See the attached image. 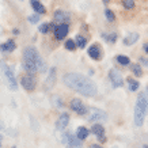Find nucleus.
I'll return each instance as SVG.
<instances>
[{"label": "nucleus", "mask_w": 148, "mask_h": 148, "mask_svg": "<svg viewBox=\"0 0 148 148\" xmlns=\"http://www.w3.org/2000/svg\"><path fill=\"white\" fill-rule=\"evenodd\" d=\"M49 29H50V26L48 22H44L42 25H40V27H38L40 33H42V34H46V33L49 32Z\"/></svg>", "instance_id": "obj_29"}, {"label": "nucleus", "mask_w": 148, "mask_h": 148, "mask_svg": "<svg viewBox=\"0 0 148 148\" xmlns=\"http://www.w3.org/2000/svg\"><path fill=\"white\" fill-rule=\"evenodd\" d=\"M140 38V34L139 33H130L129 36H126L125 38H124V41H122V44L125 46H130V45H133L135 42H137Z\"/></svg>", "instance_id": "obj_16"}, {"label": "nucleus", "mask_w": 148, "mask_h": 148, "mask_svg": "<svg viewBox=\"0 0 148 148\" xmlns=\"http://www.w3.org/2000/svg\"><path fill=\"white\" fill-rule=\"evenodd\" d=\"M91 132L97 136V139L101 141V143H105L106 141V136H105V128H103L101 124H94L92 128H91Z\"/></svg>", "instance_id": "obj_11"}, {"label": "nucleus", "mask_w": 148, "mask_h": 148, "mask_svg": "<svg viewBox=\"0 0 148 148\" xmlns=\"http://www.w3.org/2000/svg\"><path fill=\"white\" fill-rule=\"evenodd\" d=\"M103 4H109V0H103Z\"/></svg>", "instance_id": "obj_35"}, {"label": "nucleus", "mask_w": 148, "mask_h": 148, "mask_svg": "<svg viewBox=\"0 0 148 148\" xmlns=\"http://www.w3.org/2000/svg\"><path fill=\"white\" fill-rule=\"evenodd\" d=\"M22 58L30 61V63H33V64H36L38 72H42V73L46 72V64H45V61L42 60V57H41L40 52L37 50V48H34V46H27V48H25Z\"/></svg>", "instance_id": "obj_2"}, {"label": "nucleus", "mask_w": 148, "mask_h": 148, "mask_svg": "<svg viewBox=\"0 0 148 148\" xmlns=\"http://www.w3.org/2000/svg\"><path fill=\"white\" fill-rule=\"evenodd\" d=\"M53 30H54L56 40L63 41L64 38L68 36V33H69V26H68V25H57V23H56V26L53 27Z\"/></svg>", "instance_id": "obj_8"}, {"label": "nucleus", "mask_w": 148, "mask_h": 148, "mask_svg": "<svg viewBox=\"0 0 148 148\" xmlns=\"http://www.w3.org/2000/svg\"><path fill=\"white\" fill-rule=\"evenodd\" d=\"M15 49H16V42L14 40H7L4 44H0L1 52H14Z\"/></svg>", "instance_id": "obj_14"}, {"label": "nucleus", "mask_w": 148, "mask_h": 148, "mask_svg": "<svg viewBox=\"0 0 148 148\" xmlns=\"http://www.w3.org/2000/svg\"><path fill=\"white\" fill-rule=\"evenodd\" d=\"M90 148H103L102 145H99V144H91Z\"/></svg>", "instance_id": "obj_32"}, {"label": "nucleus", "mask_w": 148, "mask_h": 148, "mask_svg": "<svg viewBox=\"0 0 148 148\" xmlns=\"http://www.w3.org/2000/svg\"><path fill=\"white\" fill-rule=\"evenodd\" d=\"M75 45H77L80 49H84L86 48V44H87V40H86L84 37L82 36V34H77L76 36V38H75Z\"/></svg>", "instance_id": "obj_22"}, {"label": "nucleus", "mask_w": 148, "mask_h": 148, "mask_svg": "<svg viewBox=\"0 0 148 148\" xmlns=\"http://www.w3.org/2000/svg\"><path fill=\"white\" fill-rule=\"evenodd\" d=\"M63 83L68 88L76 91L80 95L88 97V98L95 97L97 92H98L97 84L91 80L90 77L82 75L79 72H68V73H65L63 77Z\"/></svg>", "instance_id": "obj_1"}, {"label": "nucleus", "mask_w": 148, "mask_h": 148, "mask_svg": "<svg viewBox=\"0 0 148 148\" xmlns=\"http://www.w3.org/2000/svg\"><path fill=\"white\" fill-rule=\"evenodd\" d=\"M148 44H144V45H143V50H144V52H145V53H147V50H148Z\"/></svg>", "instance_id": "obj_33"}, {"label": "nucleus", "mask_w": 148, "mask_h": 148, "mask_svg": "<svg viewBox=\"0 0 148 148\" xmlns=\"http://www.w3.org/2000/svg\"><path fill=\"white\" fill-rule=\"evenodd\" d=\"M102 37H103V40L108 41V42H110V44H116V41H117V34L116 33H110V34L103 33Z\"/></svg>", "instance_id": "obj_23"}, {"label": "nucleus", "mask_w": 148, "mask_h": 148, "mask_svg": "<svg viewBox=\"0 0 148 148\" xmlns=\"http://www.w3.org/2000/svg\"><path fill=\"white\" fill-rule=\"evenodd\" d=\"M0 65H1V69H3L5 77H7V83H8L10 88H11L12 91H16L18 90V82H16V79H15V73H14L12 67L7 65L4 61H0Z\"/></svg>", "instance_id": "obj_3"}, {"label": "nucleus", "mask_w": 148, "mask_h": 148, "mask_svg": "<svg viewBox=\"0 0 148 148\" xmlns=\"http://www.w3.org/2000/svg\"><path fill=\"white\" fill-rule=\"evenodd\" d=\"M0 148H1V143H0Z\"/></svg>", "instance_id": "obj_37"}, {"label": "nucleus", "mask_w": 148, "mask_h": 148, "mask_svg": "<svg viewBox=\"0 0 148 148\" xmlns=\"http://www.w3.org/2000/svg\"><path fill=\"white\" fill-rule=\"evenodd\" d=\"M69 108H71V110H73V112L76 113V114H79V116H86V114L88 113V110H87V108L83 105V102L77 98L72 99L71 103H69Z\"/></svg>", "instance_id": "obj_5"}, {"label": "nucleus", "mask_w": 148, "mask_h": 148, "mask_svg": "<svg viewBox=\"0 0 148 148\" xmlns=\"http://www.w3.org/2000/svg\"><path fill=\"white\" fill-rule=\"evenodd\" d=\"M130 69H132V72H133L137 77H140V76H141V73H143L140 64H130Z\"/></svg>", "instance_id": "obj_25"}, {"label": "nucleus", "mask_w": 148, "mask_h": 148, "mask_svg": "<svg viewBox=\"0 0 148 148\" xmlns=\"http://www.w3.org/2000/svg\"><path fill=\"white\" fill-rule=\"evenodd\" d=\"M140 63L143 64L144 67H147V58H145V57H141V58H140Z\"/></svg>", "instance_id": "obj_31"}, {"label": "nucleus", "mask_w": 148, "mask_h": 148, "mask_svg": "<svg viewBox=\"0 0 148 148\" xmlns=\"http://www.w3.org/2000/svg\"><path fill=\"white\" fill-rule=\"evenodd\" d=\"M141 148H147V144H144V145H143V147H141Z\"/></svg>", "instance_id": "obj_36"}, {"label": "nucleus", "mask_w": 148, "mask_h": 148, "mask_svg": "<svg viewBox=\"0 0 148 148\" xmlns=\"http://www.w3.org/2000/svg\"><path fill=\"white\" fill-rule=\"evenodd\" d=\"M30 4H32V7L34 8V11H36L38 15H40V14H45L46 12V8L41 4L40 0H30Z\"/></svg>", "instance_id": "obj_20"}, {"label": "nucleus", "mask_w": 148, "mask_h": 148, "mask_svg": "<svg viewBox=\"0 0 148 148\" xmlns=\"http://www.w3.org/2000/svg\"><path fill=\"white\" fill-rule=\"evenodd\" d=\"M88 121L95 122V121H103V120H108V114L101 110V109H91L90 114H88Z\"/></svg>", "instance_id": "obj_7"}, {"label": "nucleus", "mask_w": 148, "mask_h": 148, "mask_svg": "<svg viewBox=\"0 0 148 148\" xmlns=\"http://www.w3.org/2000/svg\"><path fill=\"white\" fill-rule=\"evenodd\" d=\"M54 82H56V68L52 67L49 68V73H48V77H46V82H45L46 87H52L54 84Z\"/></svg>", "instance_id": "obj_19"}, {"label": "nucleus", "mask_w": 148, "mask_h": 148, "mask_svg": "<svg viewBox=\"0 0 148 148\" xmlns=\"http://www.w3.org/2000/svg\"><path fill=\"white\" fill-rule=\"evenodd\" d=\"M27 21L30 23H38L40 22V15H38V14H32V15L27 18Z\"/></svg>", "instance_id": "obj_30"}, {"label": "nucleus", "mask_w": 148, "mask_h": 148, "mask_svg": "<svg viewBox=\"0 0 148 148\" xmlns=\"http://www.w3.org/2000/svg\"><path fill=\"white\" fill-rule=\"evenodd\" d=\"M136 108H139L140 110H143L144 113H147V91H141L136 102Z\"/></svg>", "instance_id": "obj_13"}, {"label": "nucleus", "mask_w": 148, "mask_h": 148, "mask_svg": "<svg viewBox=\"0 0 148 148\" xmlns=\"http://www.w3.org/2000/svg\"><path fill=\"white\" fill-rule=\"evenodd\" d=\"M12 34L18 36V34H19V30H18V29H14V30H12Z\"/></svg>", "instance_id": "obj_34"}, {"label": "nucleus", "mask_w": 148, "mask_h": 148, "mask_svg": "<svg viewBox=\"0 0 148 148\" xmlns=\"http://www.w3.org/2000/svg\"><path fill=\"white\" fill-rule=\"evenodd\" d=\"M68 124H69V114L68 113H61L58 120L56 121V128L58 130H64L68 126Z\"/></svg>", "instance_id": "obj_12"}, {"label": "nucleus", "mask_w": 148, "mask_h": 148, "mask_svg": "<svg viewBox=\"0 0 148 148\" xmlns=\"http://www.w3.org/2000/svg\"><path fill=\"white\" fill-rule=\"evenodd\" d=\"M125 10H132L135 7V0H121Z\"/></svg>", "instance_id": "obj_27"}, {"label": "nucleus", "mask_w": 148, "mask_h": 148, "mask_svg": "<svg viewBox=\"0 0 148 148\" xmlns=\"http://www.w3.org/2000/svg\"><path fill=\"white\" fill-rule=\"evenodd\" d=\"M53 19H54V22H57L58 25H68L69 21H71V15H69V12H67V11L57 10V11L53 14Z\"/></svg>", "instance_id": "obj_6"}, {"label": "nucleus", "mask_w": 148, "mask_h": 148, "mask_svg": "<svg viewBox=\"0 0 148 148\" xmlns=\"http://www.w3.org/2000/svg\"><path fill=\"white\" fill-rule=\"evenodd\" d=\"M65 145H68V147H71V148H82V141L76 139V136L68 133L67 143H65Z\"/></svg>", "instance_id": "obj_15"}, {"label": "nucleus", "mask_w": 148, "mask_h": 148, "mask_svg": "<svg viewBox=\"0 0 148 148\" xmlns=\"http://www.w3.org/2000/svg\"><path fill=\"white\" fill-rule=\"evenodd\" d=\"M21 84H22V87L27 91L34 90V88H36V84H37L34 75H26V76H23L22 79H21Z\"/></svg>", "instance_id": "obj_9"}, {"label": "nucleus", "mask_w": 148, "mask_h": 148, "mask_svg": "<svg viewBox=\"0 0 148 148\" xmlns=\"http://www.w3.org/2000/svg\"><path fill=\"white\" fill-rule=\"evenodd\" d=\"M64 46H65V49H68V50H75L76 49V45H75V41L73 40H67L65 41V44H64Z\"/></svg>", "instance_id": "obj_28"}, {"label": "nucleus", "mask_w": 148, "mask_h": 148, "mask_svg": "<svg viewBox=\"0 0 148 148\" xmlns=\"http://www.w3.org/2000/svg\"><path fill=\"white\" fill-rule=\"evenodd\" d=\"M109 79L112 82L113 87H116V88L124 86V77H122L121 72H118V69H116V68H112L109 71Z\"/></svg>", "instance_id": "obj_4"}, {"label": "nucleus", "mask_w": 148, "mask_h": 148, "mask_svg": "<svg viewBox=\"0 0 148 148\" xmlns=\"http://www.w3.org/2000/svg\"><path fill=\"white\" fill-rule=\"evenodd\" d=\"M105 16H106V19H108L109 22H114V21H116V15H114V12L109 8L105 10Z\"/></svg>", "instance_id": "obj_26"}, {"label": "nucleus", "mask_w": 148, "mask_h": 148, "mask_svg": "<svg viewBox=\"0 0 148 148\" xmlns=\"http://www.w3.org/2000/svg\"><path fill=\"white\" fill-rule=\"evenodd\" d=\"M144 116H145V113H144L143 110H140L139 108H136V106H135V125L136 126H141V125H143Z\"/></svg>", "instance_id": "obj_18"}, {"label": "nucleus", "mask_w": 148, "mask_h": 148, "mask_svg": "<svg viewBox=\"0 0 148 148\" xmlns=\"http://www.w3.org/2000/svg\"><path fill=\"white\" fill-rule=\"evenodd\" d=\"M117 61L121 64V65H129L130 64L129 57L125 56V54H118V56H117Z\"/></svg>", "instance_id": "obj_24"}, {"label": "nucleus", "mask_w": 148, "mask_h": 148, "mask_svg": "<svg viewBox=\"0 0 148 148\" xmlns=\"http://www.w3.org/2000/svg\"><path fill=\"white\" fill-rule=\"evenodd\" d=\"M126 83H128V87H129L130 91H137V90H139L140 83L137 80L132 79V77H128V79H126Z\"/></svg>", "instance_id": "obj_21"}, {"label": "nucleus", "mask_w": 148, "mask_h": 148, "mask_svg": "<svg viewBox=\"0 0 148 148\" xmlns=\"http://www.w3.org/2000/svg\"><path fill=\"white\" fill-rule=\"evenodd\" d=\"M88 135H90V130L87 129L86 126H79L76 129V139L80 140V141H83V140H86L87 137H88Z\"/></svg>", "instance_id": "obj_17"}, {"label": "nucleus", "mask_w": 148, "mask_h": 148, "mask_svg": "<svg viewBox=\"0 0 148 148\" xmlns=\"http://www.w3.org/2000/svg\"><path fill=\"white\" fill-rule=\"evenodd\" d=\"M87 53H88V56H90L92 60H95V61H99V60L102 58V49H101L99 44H92V45L88 48Z\"/></svg>", "instance_id": "obj_10"}]
</instances>
